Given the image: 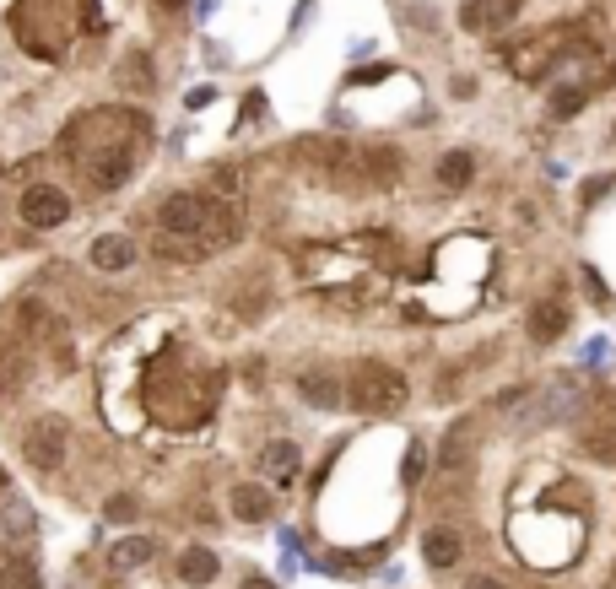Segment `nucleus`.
<instances>
[{"label": "nucleus", "mask_w": 616, "mask_h": 589, "mask_svg": "<svg viewBox=\"0 0 616 589\" xmlns=\"http://www.w3.org/2000/svg\"><path fill=\"white\" fill-rule=\"evenodd\" d=\"M146 141V119L130 109H92L82 119H71L60 136V152L82 168V179L92 190H119L136 173V152Z\"/></svg>", "instance_id": "nucleus-1"}, {"label": "nucleus", "mask_w": 616, "mask_h": 589, "mask_svg": "<svg viewBox=\"0 0 616 589\" xmlns=\"http://www.w3.org/2000/svg\"><path fill=\"white\" fill-rule=\"evenodd\" d=\"M238 233L233 222V206L217 195H200V190H179L163 200V211H157V238H179V244H195V249H217L227 238Z\"/></svg>", "instance_id": "nucleus-2"}, {"label": "nucleus", "mask_w": 616, "mask_h": 589, "mask_svg": "<svg viewBox=\"0 0 616 589\" xmlns=\"http://www.w3.org/2000/svg\"><path fill=\"white\" fill-rule=\"evenodd\" d=\"M341 400H352L368 417H390V411L406 406V379L390 363H357L352 368V390H341Z\"/></svg>", "instance_id": "nucleus-3"}, {"label": "nucleus", "mask_w": 616, "mask_h": 589, "mask_svg": "<svg viewBox=\"0 0 616 589\" xmlns=\"http://www.w3.org/2000/svg\"><path fill=\"white\" fill-rule=\"evenodd\" d=\"M65 449H71V427L60 417H38V422H28V433H22V460H28V471H38V476H55L65 465Z\"/></svg>", "instance_id": "nucleus-4"}, {"label": "nucleus", "mask_w": 616, "mask_h": 589, "mask_svg": "<svg viewBox=\"0 0 616 589\" xmlns=\"http://www.w3.org/2000/svg\"><path fill=\"white\" fill-rule=\"evenodd\" d=\"M17 211H22V222L38 227V233H55V227L71 222V195L60 190V184H28L17 200Z\"/></svg>", "instance_id": "nucleus-5"}, {"label": "nucleus", "mask_w": 616, "mask_h": 589, "mask_svg": "<svg viewBox=\"0 0 616 589\" xmlns=\"http://www.w3.org/2000/svg\"><path fill=\"white\" fill-rule=\"evenodd\" d=\"M525 400L530 406L519 411V427H535V422H562V417H573L579 411V384L562 373V379H552V384H541V390H525Z\"/></svg>", "instance_id": "nucleus-6"}, {"label": "nucleus", "mask_w": 616, "mask_h": 589, "mask_svg": "<svg viewBox=\"0 0 616 589\" xmlns=\"http://www.w3.org/2000/svg\"><path fill=\"white\" fill-rule=\"evenodd\" d=\"M292 157H298L308 173H330V179H336L341 168L357 163V152L346 141H336V136H303L298 146H292Z\"/></svg>", "instance_id": "nucleus-7"}, {"label": "nucleus", "mask_w": 616, "mask_h": 589, "mask_svg": "<svg viewBox=\"0 0 616 589\" xmlns=\"http://www.w3.org/2000/svg\"><path fill=\"white\" fill-rule=\"evenodd\" d=\"M22 384H28V346L11 330H0V400H11Z\"/></svg>", "instance_id": "nucleus-8"}, {"label": "nucleus", "mask_w": 616, "mask_h": 589, "mask_svg": "<svg viewBox=\"0 0 616 589\" xmlns=\"http://www.w3.org/2000/svg\"><path fill=\"white\" fill-rule=\"evenodd\" d=\"M568 303L562 298H541L530 309V341H541V346H552V341H562V330H568Z\"/></svg>", "instance_id": "nucleus-9"}, {"label": "nucleus", "mask_w": 616, "mask_h": 589, "mask_svg": "<svg viewBox=\"0 0 616 589\" xmlns=\"http://www.w3.org/2000/svg\"><path fill=\"white\" fill-rule=\"evenodd\" d=\"M460 552H465V535L454 530V525H433V530L422 535V557L433 562V568H454Z\"/></svg>", "instance_id": "nucleus-10"}, {"label": "nucleus", "mask_w": 616, "mask_h": 589, "mask_svg": "<svg viewBox=\"0 0 616 589\" xmlns=\"http://www.w3.org/2000/svg\"><path fill=\"white\" fill-rule=\"evenodd\" d=\"M298 465H303V454H298V444H287V438L265 444V454H260V471L271 476V481H281V487H292V481H298Z\"/></svg>", "instance_id": "nucleus-11"}, {"label": "nucleus", "mask_w": 616, "mask_h": 589, "mask_svg": "<svg viewBox=\"0 0 616 589\" xmlns=\"http://www.w3.org/2000/svg\"><path fill=\"white\" fill-rule=\"evenodd\" d=\"M92 265H98V271H130V265H136V244H130L125 233H103L98 244H92Z\"/></svg>", "instance_id": "nucleus-12"}, {"label": "nucleus", "mask_w": 616, "mask_h": 589, "mask_svg": "<svg viewBox=\"0 0 616 589\" xmlns=\"http://www.w3.org/2000/svg\"><path fill=\"white\" fill-rule=\"evenodd\" d=\"M357 168H363V184H395L400 179V152L395 146H368V152H357Z\"/></svg>", "instance_id": "nucleus-13"}, {"label": "nucleus", "mask_w": 616, "mask_h": 589, "mask_svg": "<svg viewBox=\"0 0 616 589\" xmlns=\"http://www.w3.org/2000/svg\"><path fill=\"white\" fill-rule=\"evenodd\" d=\"M44 573L28 552H0V589H38Z\"/></svg>", "instance_id": "nucleus-14"}, {"label": "nucleus", "mask_w": 616, "mask_h": 589, "mask_svg": "<svg viewBox=\"0 0 616 589\" xmlns=\"http://www.w3.org/2000/svg\"><path fill=\"white\" fill-rule=\"evenodd\" d=\"M227 503H233V514L244 519V525H260V519H271V492L254 487V481H238Z\"/></svg>", "instance_id": "nucleus-15"}, {"label": "nucleus", "mask_w": 616, "mask_h": 589, "mask_svg": "<svg viewBox=\"0 0 616 589\" xmlns=\"http://www.w3.org/2000/svg\"><path fill=\"white\" fill-rule=\"evenodd\" d=\"M298 395L308 400V406H341V384H336V373H319V368H308L303 379H298Z\"/></svg>", "instance_id": "nucleus-16"}, {"label": "nucleus", "mask_w": 616, "mask_h": 589, "mask_svg": "<svg viewBox=\"0 0 616 589\" xmlns=\"http://www.w3.org/2000/svg\"><path fill=\"white\" fill-rule=\"evenodd\" d=\"M217 568H222V562H217V552H206V546H190V552L179 557V579L184 584H211V579H217Z\"/></svg>", "instance_id": "nucleus-17"}, {"label": "nucleus", "mask_w": 616, "mask_h": 589, "mask_svg": "<svg viewBox=\"0 0 616 589\" xmlns=\"http://www.w3.org/2000/svg\"><path fill=\"white\" fill-rule=\"evenodd\" d=\"M476 173V157L471 152H444L438 157V184H449V190H465Z\"/></svg>", "instance_id": "nucleus-18"}, {"label": "nucleus", "mask_w": 616, "mask_h": 589, "mask_svg": "<svg viewBox=\"0 0 616 589\" xmlns=\"http://www.w3.org/2000/svg\"><path fill=\"white\" fill-rule=\"evenodd\" d=\"M584 103H589V87H584V82H568V87H557V92H552V114H562V119L579 114Z\"/></svg>", "instance_id": "nucleus-19"}, {"label": "nucleus", "mask_w": 616, "mask_h": 589, "mask_svg": "<svg viewBox=\"0 0 616 589\" xmlns=\"http://www.w3.org/2000/svg\"><path fill=\"white\" fill-rule=\"evenodd\" d=\"M109 557H114V568H141V562L152 557V541H141V535H136V541H119Z\"/></svg>", "instance_id": "nucleus-20"}, {"label": "nucleus", "mask_w": 616, "mask_h": 589, "mask_svg": "<svg viewBox=\"0 0 616 589\" xmlns=\"http://www.w3.org/2000/svg\"><path fill=\"white\" fill-rule=\"evenodd\" d=\"M460 22H465V28H471V33H487L498 17H492V6H487V0H471V6L460 11Z\"/></svg>", "instance_id": "nucleus-21"}, {"label": "nucleus", "mask_w": 616, "mask_h": 589, "mask_svg": "<svg viewBox=\"0 0 616 589\" xmlns=\"http://www.w3.org/2000/svg\"><path fill=\"white\" fill-rule=\"evenodd\" d=\"M422 465H427V454H422V444H411V449H406V481H411V487H417V481L427 476V471H422Z\"/></svg>", "instance_id": "nucleus-22"}, {"label": "nucleus", "mask_w": 616, "mask_h": 589, "mask_svg": "<svg viewBox=\"0 0 616 589\" xmlns=\"http://www.w3.org/2000/svg\"><path fill=\"white\" fill-rule=\"evenodd\" d=\"M125 76H130V87H152V76H146V55H130Z\"/></svg>", "instance_id": "nucleus-23"}, {"label": "nucleus", "mask_w": 616, "mask_h": 589, "mask_svg": "<svg viewBox=\"0 0 616 589\" xmlns=\"http://www.w3.org/2000/svg\"><path fill=\"white\" fill-rule=\"evenodd\" d=\"M103 514L125 525V519H136V498H109V508H103Z\"/></svg>", "instance_id": "nucleus-24"}, {"label": "nucleus", "mask_w": 616, "mask_h": 589, "mask_svg": "<svg viewBox=\"0 0 616 589\" xmlns=\"http://www.w3.org/2000/svg\"><path fill=\"white\" fill-rule=\"evenodd\" d=\"M487 6H492V17H498V22H508L519 6H525V0H487Z\"/></svg>", "instance_id": "nucleus-25"}, {"label": "nucleus", "mask_w": 616, "mask_h": 589, "mask_svg": "<svg viewBox=\"0 0 616 589\" xmlns=\"http://www.w3.org/2000/svg\"><path fill=\"white\" fill-rule=\"evenodd\" d=\"M465 589H508V584H498L492 573H476V579H465Z\"/></svg>", "instance_id": "nucleus-26"}, {"label": "nucleus", "mask_w": 616, "mask_h": 589, "mask_svg": "<svg viewBox=\"0 0 616 589\" xmlns=\"http://www.w3.org/2000/svg\"><path fill=\"white\" fill-rule=\"evenodd\" d=\"M152 6L163 11V17H179V11H184V0H152Z\"/></svg>", "instance_id": "nucleus-27"}, {"label": "nucleus", "mask_w": 616, "mask_h": 589, "mask_svg": "<svg viewBox=\"0 0 616 589\" xmlns=\"http://www.w3.org/2000/svg\"><path fill=\"white\" fill-rule=\"evenodd\" d=\"M238 589H276V584H271V579H260V573H249V579L238 584Z\"/></svg>", "instance_id": "nucleus-28"}, {"label": "nucleus", "mask_w": 616, "mask_h": 589, "mask_svg": "<svg viewBox=\"0 0 616 589\" xmlns=\"http://www.w3.org/2000/svg\"><path fill=\"white\" fill-rule=\"evenodd\" d=\"M0 492H6V476H0Z\"/></svg>", "instance_id": "nucleus-29"}]
</instances>
